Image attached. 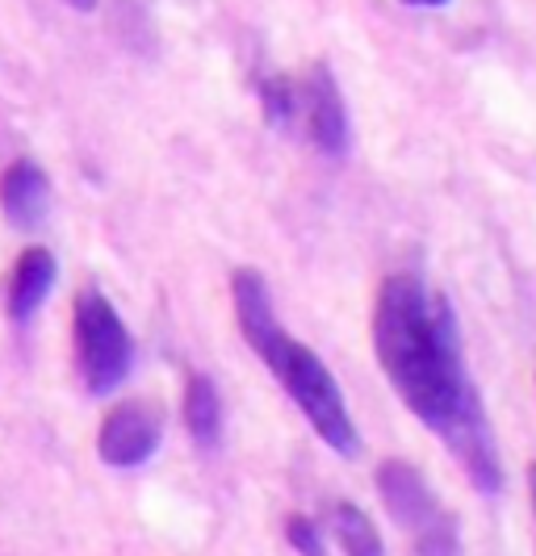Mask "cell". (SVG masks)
I'll return each mask as SVG.
<instances>
[{"label":"cell","instance_id":"1","mask_svg":"<svg viewBox=\"0 0 536 556\" xmlns=\"http://www.w3.org/2000/svg\"><path fill=\"white\" fill-rule=\"evenodd\" d=\"M373 352L402 406L457 456L478 494H503V456L486 402L470 372L449 298L411 273H395L377 289Z\"/></svg>","mask_w":536,"mask_h":556},{"label":"cell","instance_id":"2","mask_svg":"<svg viewBox=\"0 0 536 556\" xmlns=\"http://www.w3.org/2000/svg\"><path fill=\"white\" fill-rule=\"evenodd\" d=\"M230 302H235V323L248 339V348L277 377V386L294 397V406L311 422L314 435L336 456H357L361 452V431L352 422V410L344 402L339 381L298 334H289L277 323L273 293H269V285L255 268H239L230 277Z\"/></svg>","mask_w":536,"mask_h":556},{"label":"cell","instance_id":"3","mask_svg":"<svg viewBox=\"0 0 536 556\" xmlns=\"http://www.w3.org/2000/svg\"><path fill=\"white\" fill-rule=\"evenodd\" d=\"M377 494L411 540V556H461V528L411 460H386L377 469Z\"/></svg>","mask_w":536,"mask_h":556},{"label":"cell","instance_id":"4","mask_svg":"<svg viewBox=\"0 0 536 556\" xmlns=\"http://www.w3.org/2000/svg\"><path fill=\"white\" fill-rule=\"evenodd\" d=\"M72 334H76V364L85 390L92 397H110L135 368V334L101 289H80Z\"/></svg>","mask_w":536,"mask_h":556},{"label":"cell","instance_id":"5","mask_svg":"<svg viewBox=\"0 0 536 556\" xmlns=\"http://www.w3.org/2000/svg\"><path fill=\"white\" fill-rule=\"evenodd\" d=\"M160 440H164V415L151 402H117L101 418L97 456L110 469H139L160 452Z\"/></svg>","mask_w":536,"mask_h":556},{"label":"cell","instance_id":"6","mask_svg":"<svg viewBox=\"0 0 536 556\" xmlns=\"http://www.w3.org/2000/svg\"><path fill=\"white\" fill-rule=\"evenodd\" d=\"M298 110L307 113V130H311V142L339 160L348 151V110H344V92H339L336 76L319 63L311 67L307 84L298 88Z\"/></svg>","mask_w":536,"mask_h":556},{"label":"cell","instance_id":"7","mask_svg":"<svg viewBox=\"0 0 536 556\" xmlns=\"http://www.w3.org/2000/svg\"><path fill=\"white\" fill-rule=\"evenodd\" d=\"M47 205H51V180H47L42 167L34 160H17V164L4 167V176H0V210H4L9 223L17 230H34L47 218Z\"/></svg>","mask_w":536,"mask_h":556},{"label":"cell","instance_id":"8","mask_svg":"<svg viewBox=\"0 0 536 556\" xmlns=\"http://www.w3.org/2000/svg\"><path fill=\"white\" fill-rule=\"evenodd\" d=\"M51 289H55V255L47 248L22 251L17 264H13V273H9V289H4L9 318H13V323L34 318V309L47 302Z\"/></svg>","mask_w":536,"mask_h":556},{"label":"cell","instance_id":"9","mask_svg":"<svg viewBox=\"0 0 536 556\" xmlns=\"http://www.w3.org/2000/svg\"><path fill=\"white\" fill-rule=\"evenodd\" d=\"M180 406H185V427H189L194 444L205 447V452L219 447V440H223V397H219L214 381L205 372H189Z\"/></svg>","mask_w":536,"mask_h":556},{"label":"cell","instance_id":"10","mask_svg":"<svg viewBox=\"0 0 536 556\" xmlns=\"http://www.w3.org/2000/svg\"><path fill=\"white\" fill-rule=\"evenodd\" d=\"M332 535L339 540L344 556H382L386 553V544H382V535H377V528H373V519H369L357 502H336V506H332Z\"/></svg>","mask_w":536,"mask_h":556},{"label":"cell","instance_id":"11","mask_svg":"<svg viewBox=\"0 0 536 556\" xmlns=\"http://www.w3.org/2000/svg\"><path fill=\"white\" fill-rule=\"evenodd\" d=\"M260 101H264V113L273 126H289L294 113H298V88L285 80H264L260 84Z\"/></svg>","mask_w":536,"mask_h":556},{"label":"cell","instance_id":"12","mask_svg":"<svg viewBox=\"0 0 536 556\" xmlns=\"http://www.w3.org/2000/svg\"><path fill=\"white\" fill-rule=\"evenodd\" d=\"M285 540L298 556H327V544H323V531L314 528L307 515H294L285 523Z\"/></svg>","mask_w":536,"mask_h":556},{"label":"cell","instance_id":"13","mask_svg":"<svg viewBox=\"0 0 536 556\" xmlns=\"http://www.w3.org/2000/svg\"><path fill=\"white\" fill-rule=\"evenodd\" d=\"M402 4H411V9H440V4H449V0H402Z\"/></svg>","mask_w":536,"mask_h":556},{"label":"cell","instance_id":"14","mask_svg":"<svg viewBox=\"0 0 536 556\" xmlns=\"http://www.w3.org/2000/svg\"><path fill=\"white\" fill-rule=\"evenodd\" d=\"M67 4H72L76 13H92V9H97V0H67Z\"/></svg>","mask_w":536,"mask_h":556},{"label":"cell","instance_id":"15","mask_svg":"<svg viewBox=\"0 0 536 556\" xmlns=\"http://www.w3.org/2000/svg\"><path fill=\"white\" fill-rule=\"evenodd\" d=\"M528 494H533V510H536V460L528 465Z\"/></svg>","mask_w":536,"mask_h":556}]
</instances>
